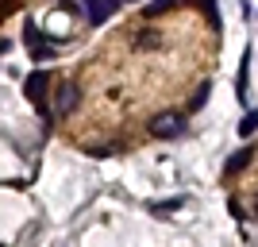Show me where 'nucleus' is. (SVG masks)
Here are the masks:
<instances>
[{"label":"nucleus","mask_w":258,"mask_h":247,"mask_svg":"<svg viewBox=\"0 0 258 247\" xmlns=\"http://www.w3.org/2000/svg\"><path fill=\"white\" fill-rule=\"evenodd\" d=\"M46 85H50V74H46V70H35V74H27V81H23L27 97H31L35 105H39V112H43V120H46V128H50V120L58 116V112H54V108H46V101H43Z\"/></svg>","instance_id":"nucleus-1"},{"label":"nucleus","mask_w":258,"mask_h":247,"mask_svg":"<svg viewBox=\"0 0 258 247\" xmlns=\"http://www.w3.org/2000/svg\"><path fill=\"white\" fill-rule=\"evenodd\" d=\"M27 46H31L35 62H50V58H58V51H62L66 43H43V35H39V27H35V20H27Z\"/></svg>","instance_id":"nucleus-2"},{"label":"nucleus","mask_w":258,"mask_h":247,"mask_svg":"<svg viewBox=\"0 0 258 247\" xmlns=\"http://www.w3.org/2000/svg\"><path fill=\"white\" fill-rule=\"evenodd\" d=\"M151 135H154V139H181V135H185L181 116H173V112H162V116H154Z\"/></svg>","instance_id":"nucleus-3"},{"label":"nucleus","mask_w":258,"mask_h":247,"mask_svg":"<svg viewBox=\"0 0 258 247\" xmlns=\"http://www.w3.org/2000/svg\"><path fill=\"white\" fill-rule=\"evenodd\" d=\"M81 8H85V20L97 27V23H104L108 16L119 8V0H81Z\"/></svg>","instance_id":"nucleus-4"},{"label":"nucleus","mask_w":258,"mask_h":247,"mask_svg":"<svg viewBox=\"0 0 258 247\" xmlns=\"http://www.w3.org/2000/svg\"><path fill=\"white\" fill-rule=\"evenodd\" d=\"M74 105H77V85H74V81H62L58 93H54V112H58V116H70Z\"/></svg>","instance_id":"nucleus-5"},{"label":"nucleus","mask_w":258,"mask_h":247,"mask_svg":"<svg viewBox=\"0 0 258 247\" xmlns=\"http://www.w3.org/2000/svg\"><path fill=\"white\" fill-rule=\"evenodd\" d=\"M177 209H185V197H170V201H154V205H151V213H154V216L177 213Z\"/></svg>","instance_id":"nucleus-6"},{"label":"nucleus","mask_w":258,"mask_h":247,"mask_svg":"<svg viewBox=\"0 0 258 247\" xmlns=\"http://www.w3.org/2000/svg\"><path fill=\"white\" fill-rule=\"evenodd\" d=\"M250 155H254V151H250V147L235 151V155H231V159H227V174H235V170H243V166H247V162H250Z\"/></svg>","instance_id":"nucleus-7"},{"label":"nucleus","mask_w":258,"mask_h":247,"mask_svg":"<svg viewBox=\"0 0 258 247\" xmlns=\"http://www.w3.org/2000/svg\"><path fill=\"white\" fill-rule=\"evenodd\" d=\"M208 93H212V85H208V81H205V85H201V89H197V93H193V101H189V112H201V108L208 105Z\"/></svg>","instance_id":"nucleus-8"},{"label":"nucleus","mask_w":258,"mask_h":247,"mask_svg":"<svg viewBox=\"0 0 258 247\" xmlns=\"http://www.w3.org/2000/svg\"><path fill=\"white\" fill-rule=\"evenodd\" d=\"M254 131H258V108H250L243 116V124H239V135H254Z\"/></svg>","instance_id":"nucleus-9"},{"label":"nucleus","mask_w":258,"mask_h":247,"mask_svg":"<svg viewBox=\"0 0 258 247\" xmlns=\"http://www.w3.org/2000/svg\"><path fill=\"white\" fill-rule=\"evenodd\" d=\"M158 43H162V35H158V31H143V35H139V46H143V51H154Z\"/></svg>","instance_id":"nucleus-10"},{"label":"nucleus","mask_w":258,"mask_h":247,"mask_svg":"<svg viewBox=\"0 0 258 247\" xmlns=\"http://www.w3.org/2000/svg\"><path fill=\"white\" fill-rule=\"evenodd\" d=\"M247 74H250V66L243 62V66H239V81H235V89H239V97H247Z\"/></svg>","instance_id":"nucleus-11"},{"label":"nucleus","mask_w":258,"mask_h":247,"mask_svg":"<svg viewBox=\"0 0 258 247\" xmlns=\"http://www.w3.org/2000/svg\"><path fill=\"white\" fill-rule=\"evenodd\" d=\"M119 4H131V0H119Z\"/></svg>","instance_id":"nucleus-12"},{"label":"nucleus","mask_w":258,"mask_h":247,"mask_svg":"<svg viewBox=\"0 0 258 247\" xmlns=\"http://www.w3.org/2000/svg\"><path fill=\"white\" fill-rule=\"evenodd\" d=\"M254 213H258V201H254Z\"/></svg>","instance_id":"nucleus-13"}]
</instances>
